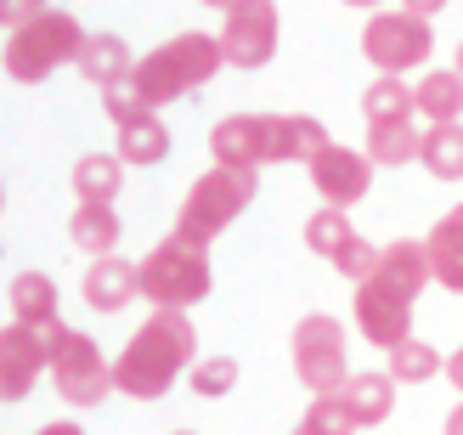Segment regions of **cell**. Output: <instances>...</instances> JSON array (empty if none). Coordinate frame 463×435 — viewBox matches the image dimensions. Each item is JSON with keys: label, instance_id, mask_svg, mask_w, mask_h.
<instances>
[{"label": "cell", "instance_id": "obj_6", "mask_svg": "<svg viewBox=\"0 0 463 435\" xmlns=\"http://www.w3.org/2000/svg\"><path fill=\"white\" fill-rule=\"evenodd\" d=\"M294 374L311 396H339L351 384V362H345V328L339 317L317 311L294 328Z\"/></svg>", "mask_w": 463, "mask_h": 435}, {"label": "cell", "instance_id": "obj_11", "mask_svg": "<svg viewBox=\"0 0 463 435\" xmlns=\"http://www.w3.org/2000/svg\"><path fill=\"white\" fill-rule=\"evenodd\" d=\"M356 328H362L367 345L396 351V345L412 339V300H407L402 288L367 278V283H356Z\"/></svg>", "mask_w": 463, "mask_h": 435}, {"label": "cell", "instance_id": "obj_17", "mask_svg": "<svg viewBox=\"0 0 463 435\" xmlns=\"http://www.w3.org/2000/svg\"><path fill=\"white\" fill-rule=\"evenodd\" d=\"M345 407H351L356 430H373L390 419V407H396V379L390 374H351V384H345Z\"/></svg>", "mask_w": 463, "mask_h": 435}, {"label": "cell", "instance_id": "obj_42", "mask_svg": "<svg viewBox=\"0 0 463 435\" xmlns=\"http://www.w3.org/2000/svg\"><path fill=\"white\" fill-rule=\"evenodd\" d=\"M175 435H193V430H175Z\"/></svg>", "mask_w": 463, "mask_h": 435}, {"label": "cell", "instance_id": "obj_3", "mask_svg": "<svg viewBox=\"0 0 463 435\" xmlns=\"http://www.w3.org/2000/svg\"><path fill=\"white\" fill-rule=\"evenodd\" d=\"M254 193H260V175L254 170H226V165L203 170L187 187V198H181V210H175V238L210 249L226 226L254 203Z\"/></svg>", "mask_w": 463, "mask_h": 435}, {"label": "cell", "instance_id": "obj_39", "mask_svg": "<svg viewBox=\"0 0 463 435\" xmlns=\"http://www.w3.org/2000/svg\"><path fill=\"white\" fill-rule=\"evenodd\" d=\"M345 6H384V0H345Z\"/></svg>", "mask_w": 463, "mask_h": 435}, {"label": "cell", "instance_id": "obj_41", "mask_svg": "<svg viewBox=\"0 0 463 435\" xmlns=\"http://www.w3.org/2000/svg\"><path fill=\"white\" fill-rule=\"evenodd\" d=\"M452 68H458V74H463V45H458V62H452Z\"/></svg>", "mask_w": 463, "mask_h": 435}, {"label": "cell", "instance_id": "obj_14", "mask_svg": "<svg viewBox=\"0 0 463 435\" xmlns=\"http://www.w3.org/2000/svg\"><path fill=\"white\" fill-rule=\"evenodd\" d=\"M379 283L390 288H402L407 300H419V294L435 283V271H430V243L419 238H396V243H384L379 249V271H373Z\"/></svg>", "mask_w": 463, "mask_h": 435}, {"label": "cell", "instance_id": "obj_7", "mask_svg": "<svg viewBox=\"0 0 463 435\" xmlns=\"http://www.w3.org/2000/svg\"><path fill=\"white\" fill-rule=\"evenodd\" d=\"M52 384H57V396L68 407H97V402L113 396V362L102 356V345L90 334L62 323L57 356H52Z\"/></svg>", "mask_w": 463, "mask_h": 435}, {"label": "cell", "instance_id": "obj_1", "mask_svg": "<svg viewBox=\"0 0 463 435\" xmlns=\"http://www.w3.org/2000/svg\"><path fill=\"white\" fill-rule=\"evenodd\" d=\"M193 368H198V328L187 323V311H153L113 362V391L136 402H158Z\"/></svg>", "mask_w": 463, "mask_h": 435}, {"label": "cell", "instance_id": "obj_28", "mask_svg": "<svg viewBox=\"0 0 463 435\" xmlns=\"http://www.w3.org/2000/svg\"><path fill=\"white\" fill-rule=\"evenodd\" d=\"M441 368H447V362H441V351H435L430 339H407V345L390 351V368L384 374L396 379V384H424V379H435Z\"/></svg>", "mask_w": 463, "mask_h": 435}, {"label": "cell", "instance_id": "obj_22", "mask_svg": "<svg viewBox=\"0 0 463 435\" xmlns=\"http://www.w3.org/2000/svg\"><path fill=\"white\" fill-rule=\"evenodd\" d=\"M373 165H412L424 153V130L412 119H390V125H367V147H362Z\"/></svg>", "mask_w": 463, "mask_h": 435}, {"label": "cell", "instance_id": "obj_8", "mask_svg": "<svg viewBox=\"0 0 463 435\" xmlns=\"http://www.w3.org/2000/svg\"><path fill=\"white\" fill-rule=\"evenodd\" d=\"M435 52V29H430V17H412V12H373L362 23V57L384 68V74H407V68H419L430 62Z\"/></svg>", "mask_w": 463, "mask_h": 435}, {"label": "cell", "instance_id": "obj_24", "mask_svg": "<svg viewBox=\"0 0 463 435\" xmlns=\"http://www.w3.org/2000/svg\"><path fill=\"white\" fill-rule=\"evenodd\" d=\"M68 238H74V249L102 260L108 249L119 243V210H113V203H80L74 221H68Z\"/></svg>", "mask_w": 463, "mask_h": 435}, {"label": "cell", "instance_id": "obj_27", "mask_svg": "<svg viewBox=\"0 0 463 435\" xmlns=\"http://www.w3.org/2000/svg\"><path fill=\"white\" fill-rule=\"evenodd\" d=\"M419 165H424L435 181H463V125H430V130H424Z\"/></svg>", "mask_w": 463, "mask_h": 435}, {"label": "cell", "instance_id": "obj_20", "mask_svg": "<svg viewBox=\"0 0 463 435\" xmlns=\"http://www.w3.org/2000/svg\"><path fill=\"white\" fill-rule=\"evenodd\" d=\"M125 187V158L119 153H85L74 165V193L80 203H113Z\"/></svg>", "mask_w": 463, "mask_h": 435}, {"label": "cell", "instance_id": "obj_4", "mask_svg": "<svg viewBox=\"0 0 463 435\" xmlns=\"http://www.w3.org/2000/svg\"><path fill=\"white\" fill-rule=\"evenodd\" d=\"M85 29H80V17L74 12H45V17H34L29 29H17L12 40H6V74L17 80V85H40V80H52L57 68H68V62H80V52H85Z\"/></svg>", "mask_w": 463, "mask_h": 435}, {"label": "cell", "instance_id": "obj_35", "mask_svg": "<svg viewBox=\"0 0 463 435\" xmlns=\"http://www.w3.org/2000/svg\"><path fill=\"white\" fill-rule=\"evenodd\" d=\"M34 435H85L80 424H68V419H52V424H40Z\"/></svg>", "mask_w": 463, "mask_h": 435}, {"label": "cell", "instance_id": "obj_19", "mask_svg": "<svg viewBox=\"0 0 463 435\" xmlns=\"http://www.w3.org/2000/svg\"><path fill=\"white\" fill-rule=\"evenodd\" d=\"M412 90H419V113L430 125H458V113H463V74L458 68H430Z\"/></svg>", "mask_w": 463, "mask_h": 435}, {"label": "cell", "instance_id": "obj_5", "mask_svg": "<svg viewBox=\"0 0 463 435\" xmlns=\"http://www.w3.org/2000/svg\"><path fill=\"white\" fill-rule=\"evenodd\" d=\"M215 288V271H210V255L187 238H165L142 260V300H153V311H187L198 306L203 294Z\"/></svg>", "mask_w": 463, "mask_h": 435}, {"label": "cell", "instance_id": "obj_32", "mask_svg": "<svg viewBox=\"0 0 463 435\" xmlns=\"http://www.w3.org/2000/svg\"><path fill=\"white\" fill-rule=\"evenodd\" d=\"M232 384H238V356H210L193 368V391L198 396H226Z\"/></svg>", "mask_w": 463, "mask_h": 435}, {"label": "cell", "instance_id": "obj_9", "mask_svg": "<svg viewBox=\"0 0 463 435\" xmlns=\"http://www.w3.org/2000/svg\"><path fill=\"white\" fill-rule=\"evenodd\" d=\"M57 334L62 323H6V334H0V391H6V402H23L40 374H52Z\"/></svg>", "mask_w": 463, "mask_h": 435}, {"label": "cell", "instance_id": "obj_37", "mask_svg": "<svg viewBox=\"0 0 463 435\" xmlns=\"http://www.w3.org/2000/svg\"><path fill=\"white\" fill-rule=\"evenodd\" d=\"M447 435H463V402L452 407V419H447Z\"/></svg>", "mask_w": 463, "mask_h": 435}, {"label": "cell", "instance_id": "obj_13", "mask_svg": "<svg viewBox=\"0 0 463 435\" xmlns=\"http://www.w3.org/2000/svg\"><path fill=\"white\" fill-rule=\"evenodd\" d=\"M334 136L311 113H260V165H311Z\"/></svg>", "mask_w": 463, "mask_h": 435}, {"label": "cell", "instance_id": "obj_21", "mask_svg": "<svg viewBox=\"0 0 463 435\" xmlns=\"http://www.w3.org/2000/svg\"><path fill=\"white\" fill-rule=\"evenodd\" d=\"M6 300H12V323H57V283L45 271H17Z\"/></svg>", "mask_w": 463, "mask_h": 435}, {"label": "cell", "instance_id": "obj_23", "mask_svg": "<svg viewBox=\"0 0 463 435\" xmlns=\"http://www.w3.org/2000/svg\"><path fill=\"white\" fill-rule=\"evenodd\" d=\"M170 153V125L158 113H136L119 125V158L125 165H158Z\"/></svg>", "mask_w": 463, "mask_h": 435}, {"label": "cell", "instance_id": "obj_30", "mask_svg": "<svg viewBox=\"0 0 463 435\" xmlns=\"http://www.w3.org/2000/svg\"><path fill=\"white\" fill-rule=\"evenodd\" d=\"M294 435H356V419H351V407H345V396H311Z\"/></svg>", "mask_w": 463, "mask_h": 435}, {"label": "cell", "instance_id": "obj_15", "mask_svg": "<svg viewBox=\"0 0 463 435\" xmlns=\"http://www.w3.org/2000/svg\"><path fill=\"white\" fill-rule=\"evenodd\" d=\"M142 294V266H130L119 255H102L85 271V306L90 311H125V300Z\"/></svg>", "mask_w": 463, "mask_h": 435}, {"label": "cell", "instance_id": "obj_34", "mask_svg": "<svg viewBox=\"0 0 463 435\" xmlns=\"http://www.w3.org/2000/svg\"><path fill=\"white\" fill-rule=\"evenodd\" d=\"M402 12H412V17H435V12H447V0H402Z\"/></svg>", "mask_w": 463, "mask_h": 435}, {"label": "cell", "instance_id": "obj_16", "mask_svg": "<svg viewBox=\"0 0 463 435\" xmlns=\"http://www.w3.org/2000/svg\"><path fill=\"white\" fill-rule=\"evenodd\" d=\"M210 153L226 170H254L260 175V113H232L210 130Z\"/></svg>", "mask_w": 463, "mask_h": 435}, {"label": "cell", "instance_id": "obj_26", "mask_svg": "<svg viewBox=\"0 0 463 435\" xmlns=\"http://www.w3.org/2000/svg\"><path fill=\"white\" fill-rule=\"evenodd\" d=\"M424 243H430V271H435V283L452 288V294H463V226H458L452 215H441Z\"/></svg>", "mask_w": 463, "mask_h": 435}, {"label": "cell", "instance_id": "obj_18", "mask_svg": "<svg viewBox=\"0 0 463 435\" xmlns=\"http://www.w3.org/2000/svg\"><path fill=\"white\" fill-rule=\"evenodd\" d=\"M136 62H142V57H130V45L119 34H90L85 52H80V74L97 85V90H108L113 80H125Z\"/></svg>", "mask_w": 463, "mask_h": 435}, {"label": "cell", "instance_id": "obj_36", "mask_svg": "<svg viewBox=\"0 0 463 435\" xmlns=\"http://www.w3.org/2000/svg\"><path fill=\"white\" fill-rule=\"evenodd\" d=\"M447 379H452V384H458V391H463V345H458V351L447 356Z\"/></svg>", "mask_w": 463, "mask_h": 435}, {"label": "cell", "instance_id": "obj_10", "mask_svg": "<svg viewBox=\"0 0 463 435\" xmlns=\"http://www.w3.org/2000/svg\"><path fill=\"white\" fill-rule=\"evenodd\" d=\"M277 40H283V12L277 0H238L221 23V52L226 68H266L277 57Z\"/></svg>", "mask_w": 463, "mask_h": 435}, {"label": "cell", "instance_id": "obj_33", "mask_svg": "<svg viewBox=\"0 0 463 435\" xmlns=\"http://www.w3.org/2000/svg\"><path fill=\"white\" fill-rule=\"evenodd\" d=\"M52 6H45V0H0V17H6V29L17 34V29H29L34 17H45Z\"/></svg>", "mask_w": 463, "mask_h": 435}, {"label": "cell", "instance_id": "obj_29", "mask_svg": "<svg viewBox=\"0 0 463 435\" xmlns=\"http://www.w3.org/2000/svg\"><path fill=\"white\" fill-rule=\"evenodd\" d=\"M351 238H356V226H351V215H345V210H334V203H322V210L306 221V249H317L322 260H334Z\"/></svg>", "mask_w": 463, "mask_h": 435}, {"label": "cell", "instance_id": "obj_40", "mask_svg": "<svg viewBox=\"0 0 463 435\" xmlns=\"http://www.w3.org/2000/svg\"><path fill=\"white\" fill-rule=\"evenodd\" d=\"M452 221H458V226H463V203H452Z\"/></svg>", "mask_w": 463, "mask_h": 435}, {"label": "cell", "instance_id": "obj_12", "mask_svg": "<svg viewBox=\"0 0 463 435\" xmlns=\"http://www.w3.org/2000/svg\"><path fill=\"white\" fill-rule=\"evenodd\" d=\"M306 170H311V187L322 193V203H334V210H351L373 187V158L356 147H339V142H328Z\"/></svg>", "mask_w": 463, "mask_h": 435}, {"label": "cell", "instance_id": "obj_31", "mask_svg": "<svg viewBox=\"0 0 463 435\" xmlns=\"http://www.w3.org/2000/svg\"><path fill=\"white\" fill-rule=\"evenodd\" d=\"M334 271H339V278H351V283H367V278L379 271V249L356 232V238H351V243H345L339 255H334Z\"/></svg>", "mask_w": 463, "mask_h": 435}, {"label": "cell", "instance_id": "obj_38", "mask_svg": "<svg viewBox=\"0 0 463 435\" xmlns=\"http://www.w3.org/2000/svg\"><path fill=\"white\" fill-rule=\"evenodd\" d=\"M203 6H215V12H232V6H238V0H203Z\"/></svg>", "mask_w": 463, "mask_h": 435}, {"label": "cell", "instance_id": "obj_2", "mask_svg": "<svg viewBox=\"0 0 463 435\" xmlns=\"http://www.w3.org/2000/svg\"><path fill=\"white\" fill-rule=\"evenodd\" d=\"M221 68H226L221 34H175L165 45H153V52L130 68V80L142 90V102L158 113V108H170L181 97H193L198 85H210Z\"/></svg>", "mask_w": 463, "mask_h": 435}, {"label": "cell", "instance_id": "obj_25", "mask_svg": "<svg viewBox=\"0 0 463 435\" xmlns=\"http://www.w3.org/2000/svg\"><path fill=\"white\" fill-rule=\"evenodd\" d=\"M362 113H367V125L412 119V113H419V90H412L402 74H379L373 85H367V97H362Z\"/></svg>", "mask_w": 463, "mask_h": 435}]
</instances>
